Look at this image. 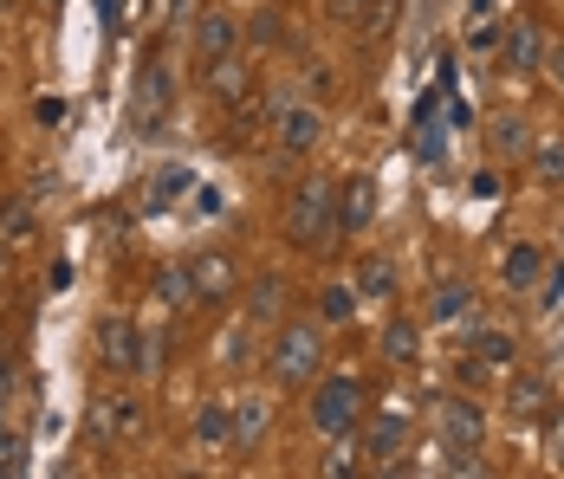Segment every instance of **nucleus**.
<instances>
[{"label":"nucleus","instance_id":"36","mask_svg":"<svg viewBox=\"0 0 564 479\" xmlns=\"http://www.w3.org/2000/svg\"><path fill=\"white\" fill-rule=\"evenodd\" d=\"M564 298V266H545V298H539V305H545V312H552V305H558Z\"/></svg>","mask_w":564,"mask_h":479},{"label":"nucleus","instance_id":"11","mask_svg":"<svg viewBox=\"0 0 564 479\" xmlns=\"http://www.w3.org/2000/svg\"><path fill=\"white\" fill-rule=\"evenodd\" d=\"M370 214H377V188H370V175L344 182V188H338V233H344V240H357V233L370 227Z\"/></svg>","mask_w":564,"mask_h":479},{"label":"nucleus","instance_id":"27","mask_svg":"<svg viewBox=\"0 0 564 479\" xmlns=\"http://www.w3.org/2000/svg\"><path fill=\"white\" fill-rule=\"evenodd\" d=\"M325 7H332L338 26H364V20H383L390 13V0H325Z\"/></svg>","mask_w":564,"mask_h":479},{"label":"nucleus","instance_id":"41","mask_svg":"<svg viewBox=\"0 0 564 479\" xmlns=\"http://www.w3.org/2000/svg\"><path fill=\"white\" fill-rule=\"evenodd\" d=\"M117 13H123V0H98V20L105 26H117Z\"/></svg>","mask_w":564,"mask_h":479},{"label":"nucleus","instance_id":"30","mask_svg":"<svg viewBox=\"0 0 564 479\" xmlns=\"http://www.w3.org/2000/svg\"><path fill=\"white\" fill-rule=\"evenodd\" d=\"M175 188H188V168H163V175L150 182V202H156V208H170Z\"/></svg>","mask_w":564,"mask_h":479},{"label":"nucleus","instance_id":"9","mask_svg":"<svg viewBox=\"0 0 564 479\" xmlns=\"http://www.w3.org/2000/svg\"><path fill=\"white\" fill-rule=\"evenodd\" d=\"M202 85H208V98H221V105H240L247 91H253V65L240 53L215 58V65H202Z\"/></svg>","mask_w":564,"mask_h":479},{"label":"nucleus","instance_id":"8","mask_svg":"<svg viewBox=\"0 0 564 479\" xmlns=\"http://www.w3.org/2000/svg\"><path fill=\"white\" fill-rule=\"evenodd\" d=\"M137 324L111 312V318H98V357H105V370H137Z\"/></svg>","mask_w":564,"mask_h":479},{"label":"nucleus","instance_id":"13","mask_svg":"<svg viewBox=\"0 0 564 479\" xmlns=\"http://www.w3.org/2000/svg\"><path fill=\"white\" fill-rule=\"evenodd\" d=\"M494 46H500V65H507V72H539V65H545V33H539V26H512Z\"/></svg>","mask_w":564,"mask_h":479},{"label":"nucleus","instance_id":"29","mask_svg":"<svg viewBox=\"0 0 564 479\" xmlns=\"http://www.w3.org/2000/svg\"><path fill=\"white\" fill-rule=\"evenodd\" d=\"M409 150H415V156H422V162H442V156H448V137H442V123H422Z\"/></svg>","mask_w":564,"mask_h":479},{"label":"nucleus","instance_id":"19","mask_svg":"<svg viewBox=\"0 0 564 479\" xmlns=\"http://www.w3.org/2000/svg\"><path fill=\"white\" fill-rule=\"evenodd\" d=\"M350 285H357V298H395V266L390 260H377V253H364Z\"/></svg>","mask_w":564,"mask_h":479},{"label":"nucleus","instance_id":"35","mask_svg":"<svg viewBox=\"0 0 564 479\" xmlns=\"http://www.w3.org/2000/svg\"><path fill=\"white\" fill-rule=\"evenodd\" d=\"M33 117H40L46 130H58V123L72 117V105H65V98H40V105H33Z\"/></svg>","mask_w":564,"mask_h":479},{"label":"nucleus","instance_id":"20","mask_svg":"<svg viewBox=\"0 0 564 479\" xmlns=\"http://www.w3.org/2000/svg\"><path fill=\"white\" fill-rule=\"evenodd\" d=\"M195 434H202V447H227L234 440V402H202L195 409Z\"/></svg>","mask_w":564,"mask_h":479},{"label":"nucleus","instance_id":"5","mask_svg":"<svg viewBox=\"0 0 564 479\" xmlns=\"http://www.w3.org/2000/svg\"><path fill=\"white\" fill-rule=\"evenodd\" d=\"M188 279H195V298H208V305H221V298L240 292V266L227 253H195L188 260Z\"/></svg>","mask_w":564,"mask_h":479},{"label":"nucleus","instance_id":"10","mask_svg":"<svg viewBox=\"0 0 564 479\" xmlns=\"http://www.w3.org/2000/svg\"><path fill=\"white\" fill-rule=\"evenodd\" d=\"M357 427H364V454H370L377 467L409 447V415H395V409H383V415H370V422H357Z\"/></svg>","mask_w":564,"mask_h":479},{"label":"nucleus","instance_id":"18","mask_svg":"<svg viewBox=\"0 0 564 479\" xmlns=\"http://www.w3.org/2000/svg\"><path fill=\"white\" fill-rule=\"evenodd\" d=\"M156 298H163L170 312H188V305H202V298H195V279H188V260H170V266H156Z\"/></svg>","mask_w":564,"mask_h":479},{"label":"nucleus","instance_id":"28","mask_svg":"<svg viewBox=\"0 0 564 479\" xmlns=\"http://www.w3.org/2000/svg\"><path fill=\"white\" fill-rule=\"evenodd\" d=\"M532 162H539V175H545V182H564V137L532 143Z\"/></svg>","mask_w":564,"mask_h":479},{"label":"nucleus","instance_id":"15","mask_svg":"<svg viewBox=\"0 0 564 479\" xmlns=\"http://www.w3.org/2000/svg\"><path fill=\"white\" fill-rule=\"evenodd\" d=\"M507 409H512V422H539V415H552V382H545V375H512L507 382Z\"/></svg>","mask_w":564,"mask_h":479},{"label":"nucleus","instance_id":"24","mask_svg":"<svg viewBox=\"0 0 564 479\" xmlns=\"http://www.w3.org/2000/svg\"><path fill=\"white\" fill-rule=\"evenodd\" d=\"M33 233L40 227H33V208L26 202H0V240L7 247H33Z\"/></svg>","mask_w":564,"mask_h":479},{"label":"nucleus","instance_id":"7","mask_svg":"<svg viewBox=\"0 0 564 479\" xmlns=\"http://www.w3.org/2000/svg\"><path fill=\"white\" fill-rule=\"evenodd\" d=\"M163 117H170V72L150 65V72L137 78V91H130V123H137V130H156Z\"/></svg>","mask_w":564,"mask_h":479},{"label":"nucleus","instance_id":"42","mask_svg":"<svg viewBox=\"0 0 564 479\" xmlns=\"http://www.w3.org/2000/svg\"><path fill=\"white\" fill-rule=\"evenodd\" d=\"M46 7H58V0H46Z\"/></svg>","mask_w":564,"mask_h":479},{"label":"nucleus","instance_id":"23","mask_svg":"<svg viewBox=\"0 0 564 479\" xmlns=\"http://www.w3.org/2000/svg\"><path fill=\"white\" fill-rule=\"evenodd\" d=\"M260 434H267V402H260V395L234 402V440H227V447H253Z\"/></svg>","mask_w":564,"mask_h":479},{"label":"nucleus","instance_id":"39","mask_svg":"<svg viewBox=\"0 0 564 479\" xmlns=\"http://www.w3.org/2000/svg\"><path fill=\"white\" fill-rule=\"evenodd\" d=\"M545 72H552V85L564 91V46H552V53H545Z\"/></svg>","mask_w":564,"mask_h":479},{"label":"nucleus","instance_id":"17","mask_svg":"<svg viewBox=\"0 0 564 479\" xmlns=\"http://www.w3.org/2000/svg\"><path fill=\"white\" fill-rule=\"evenodd\" d=\"M487 150H494V156L500 162H519V156H532V130H525V117H494V123H487Z\"/></svg>","mask_w":564,"mask_h":479},{"label":"nucleus","instance_id":"22","mask_svg":"<svg viewBox=\"0 0 564 479\" xmlns=\"http://www.w3.org/2000/svg\"><path fill=\"white\" fill-rule=\"evenodd\" d=\"M467 312H474V285H460V279H442V285H435V305H429V318L454 324V318H467Z\"/></svg>","mask_w":564,"mask_h":479},{"label":"nucleus","instance_id":"37","mask_svg":"<svg viewBox=\"0 0 564 479\" xmlns=\"http://www.w3.org/2000/svg\"><path fill=\"white\" fill-rule=\"evenodd\" d=\"M474 195H480V202H494V195H500V175H494V168H480V175H474Z\"/></svg>","mask_w":564,"mask_h":479},{"label":"nucleus","instance_id":"16","mask_svg":"<svg viewBox=\"0 0 564 479\" xmlns=\"http://www.w3.org/2000/svg\"><path fill=\"white\" fill-rule=\"evenodd\" d=\"M234 40H240V26H234L227 13H202V20H195V65L227 58V53H234Z\"/></svg>","mask_w":564,"mask_h":479},{"label":"nucleus","instance_id":"31","mask_svg":"<svg viewBox=\"0 0 564 479\" xmlns=\"http://www.w3.org/2000/svg\"><path fill=\"white\" fill-rule=\"evenodd\" d=\"M26 467V440L13 427H0V473H20Z\"/></svg>","mask_w":564,"mask_h":479},{"label":"nucleus","instance_id":"33","mask_svg":"<svg viewBox=\"0 0 564 479\" xmlns=\"http://www.w3.org/2000/svg\"><path fill=\"white\" fill-rule=\"evenodd\" d=\"M253 40H260V46H285V20L273 13V7H267V13L253 20Z\"/></svg>","mask_w":564,"mask_h":479},{"label":"nucleus","instance_id":"34","mask_svg":"<svg viewBox=\"0 0 564 479\" xmlns=\"http://www.w3.org/2000/svg\"><path fill=\"white\" fill-rule=\"evenodd\" d=\"M318 473H325V479H350V473H357L350 447H338V454H325V460H318Z\"/></svg>","mask_w":564,"mask_h":479},{"label":"nucleus","instance_id":"1","mask_svg":"<svg viewBox=\"0 0 564 479\" xmlns=\"http://www.w3.org/2000/svg\"><path fill=\"white\" fill-rule=\"evenodd\" d=\"M285 240L305 247V253H325L338 240V188L332 182H299L292 202H285Z\"/></svg>","mask_w":564,"mask_h":479},{"label":"nucleus","instance_id":"32","mask_svg":"<svg viewBox=\"0 0 564 479\" xmlns=\"http://www.w3.org/2000/svg\"><path fill=\"white\" fill-rule=\"evenodd\" d=\"M280 298H285V292H280V279H267V285L253 292V305H247V312H253V324H260V318H273V312H280Z\"/></svg>","mask_w":564,"mask_h":479},{"label":"nucleus","instance_id":"14","mask_svg":"<svg viewBox=\"0 0 564 479\" xmlns=\"http://www.w3.org/2000/svg\"><path fill=\"white\" fill-rule=\"evenodd\" d=\"M143 427V409L130 402V395H105L98 409H91V434H105V440H130Z\"/></svg>","mask_w":564,"mask_h":479},{"label":"nucleus","instance_id":"38","mask_svg":"<svg viewBox=\"0 0 564 479\" xmlns=\"http://www.w3.org/2000/svg\"><path fill=\"white\" fill-rule=\"evenodd\" d=\"M13 389H20V375H13V363H0V409L13 402Z\"/></svg>","mask_w":564,"mask_h":479},{"label":"nucleus","instance_id":"25","mask_svg":"<svg viewBox=\"0 0 564 479\" xmlns=\"http://www.w3.org/2000/svg\"><path fill=\"white\" fill-rule=\"evenodd\" d=\"M467 350H474L480 363H512V357H519V344H512L507 330H467Z\"/></svg>","mask_w":564,"mask_h":479},{"label":"nucleus","instance_id":"6","mask_svg":"<svg viewBox=\"0 0 564 479\" xmlns=\"http://www.w3.org/2000/svg\"><path fill=\"white\" fill-rule=\"evenodd\" d=\"M325 143V117L312 105H280V150L285 156H312Z\"/></svg>","mask_w":564,"mask_h":479},{"label":"nucleus","instance_id":"12","mask_svg":"<svg viewBox=\"0 0 564 479\" xmlns=\"http://www.w3.org/2000/svg\"><path fill=\"white\" fill-rule=\"evenodd\" d=\"M545 266H552V260H545V247H539V240H512L507 260H500V279H507L512 292H532V285L545 279Z\"/></svg>","mask_w":564,"mask_h":479},{"label":"nucleus","instance_id":"26","mask_svg":"<svg viewBox=\"0 0 564 479\" xmlns=\"http://www.w3.org/2000/svg\"><path fill=\"white\" fill-rule=\"evenodd\" d=\"M318 318L325 324H350L357 318V285H325V292H318Z\"/></svg>","mask_w":564,"mask_h":479},{"label":"nucleus","instance_id":"40","mask_svg":"<svg viewBox=\"0 0 564 479\" xmlns=\"http://www.w3.org/2000/svg\"><path fill=\"white\" fill-rule=\"evenodd\" d=\"M552 460L564 467V415H552Z\"/></svg>","mask_w":564,"mask_h":479},{"label":"nucleus","instance_id":"2","mask_svg":"<svg viewBox=\"0 0 564 479\" xmlns=\"http://www.w3.org/2000/svg\"><path fill=\"white\" fill-rule=\"evenodd\" d=\"M364 422V382L357 375H325L312 389V427L318 434H350Z\"/></svg>","mask_w":564,"mask_h":479},{"label":"nucleus","instance_id":"3","mask_svg":"<svg viewBox=\"0 0 564 479\" xmlns=\"http://www.w3.org/2000/svg\"><path fill=\"white\" fill-rule=\"evenodd\" d=\"M318 363H325V337L312 324H285L280 344H273V375H280L285 389H305L318 375Z\"/></svg>","mask_w":564,"mask_h":479},{"label":"nucleus","instance_id":"4","mask_svg":"<svg viewBox=\"0 0 564 479\" xmlns=\"http://www.w3.org/2000/svg\"><path fill=\"white\" fill-rule=\"evenodd\" d=\"M442 440H448V454H480V440H487L480 402H467V395L442 402Z\"/></svg>","mask_w":564,"mask_h":479},{"label":"nucleus","instance_id":"21","mask_svg":"<svg viewBox=\"0 0 564 479\" xmlns=\"http://www.w3.org/2000/svg\"><path fill=\"white\" fill-rule=\"evenodd\" d=\"M383 357H390V363H415V357H422V330H415V318L383 324Z\"/></svg>","mask_w":564,"mask_h":479}]
</instances>
